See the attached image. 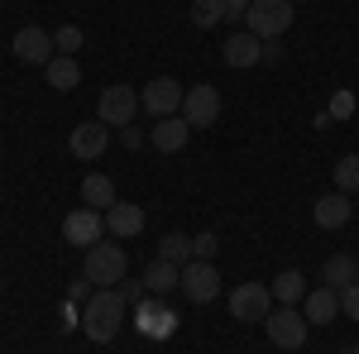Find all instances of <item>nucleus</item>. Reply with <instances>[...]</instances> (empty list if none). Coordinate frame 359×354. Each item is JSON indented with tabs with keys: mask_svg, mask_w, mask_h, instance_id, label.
<instances>
[{
	"mask_svg": "<svg viewBox=\"0 0 359 354\" xmlns=\"http://www.w3.org/2000/svg\"><path fill=\"white\" fill-rule=\"evenodd\" d=\"M177 282H182V268H177L172 259H154V264L144 268V287H149V292H172Z\"/></svg>",
	"mask_w": 359,
	"mask_h": 354,
	"instance_id": "20",
	"label": "nucleus"
},
{
	"mask_svg": "<svg viewBox=\"0 0 359 354\" xmlns=\"http://www.w3.org/2000/svg\"><path fill=\"white\" fill-rule=\"evenodd\" d=\"M106 144H111V125H101V120L77 125V130H72V139H67L72 158H101V154H106Z\"/></svg>",
	"mask_w": 359,
	"mask_h": 354,
	"instance_id": "12",
	"label": "nucleus"
},
{
	"mask_svg": "<svg viewBox=\"0 0 359 354\" xmlns=\"http://www.w3.org/2000/svg\"><path fill=\"white\" fill-rule=\"evenodd\" d=\"M120 144H125V149H139V144H144V135H139L135 125H125V130H120Z\"/></svg>",
	"mask_w": 359,
	"mask_h": 354,
	"instance_id": "32",
	"label": "nucleus"
},
{
	"mask_svg": "<svg viewBox=\"0 0 359 354\" xmlns=\"http://www.w3.org/2000/svg\"><path fill=\"white\" fill-rule=\"evenodd\" d=\"M15 57L20 62H39V67H48L53 62V34L43 25H25L15 34Z\"/></svg>",
	"mask_w": 359,
	"mask_h": 354,
	"instance_id": "11",
	"label": "nucleus"
},
{
	"mask_svg": "<svg viewBox=\"0 0 359 354\" xmlns=\"http://www.w3.org/2000/svg\"><path fill=\"white\" fill-rule=\"evenodd\" d=\"M283 39H264V53H259V62H264V67H283Z\"/></svg>",
	"mask_w": 359,
	"mask_h": 354,
	"instance_id": "29",
	"label": "nucleus"
},
{
	"mask_svg": "<svg viewBox=\"0 0 359 354\" xmlns=\"http://www.w3.org/2000/svg\"><path fill=\"white\" fill-rule=\"evenodd\" d=\"M125 306H130V297L120 292V282H115L111 292H91L86 306H82V330L96 340V345H111L120 321H125Z\"/></svg>",
	"mask_w": 359,
	"mask_h": 354,
	"instance_id": "1",
	"label": "nucleus"
},
{
	"mask_svg": "<svg viewBox=\"0 0 359 354\" xmlns=\"http://www.w3.org/2000/svg\"><path fill=\"white\" fill-rule=\"evenodd\" d=\"M355 354H359V345H355Z\"/></svg>",
	"mask_w": 359,
	"mask_h": 354,
	"instance_id": "34",
	"label": "nucleus"
},
{
	"mask_svg": "<svg viewBox=\"0 0 359 354\" xmlns=\"http://www.w3.org/2000/svg\"><path fill=\"white\" fill-rule=\"evenodd\" d=\"M106 230H111V235H120V240H130V235H139V230H144V211H139L135 201H115L111 216H106Z\"/></svg>",
	"mask_w": 359,
	"mask_h": 354,
	"instance_id": "17",
	"label": "nucleus"
},
{
	"mask_svg": "<svg viewBox=\"0 0 359 354\" xmlns=\"http://www.w3.org/2000/svg\"><path fill=\"white\" fill-rule=\"evenodd\" d=\"M259 53H264V39L249 34V29H235V34L221 43V57L230 62V67H259Z\"/></svg>",
	"mask_w": 359,
	"mask_h": 354,
	"instance_id": "13",
	"label": "nucleus"
},
{
	"mask_svg": "<svg viewBox=\"0 0 359 354\" xmlns=\"http://www.w3.org/2000/svg\"><path fill=\"white\" fill-rule=\"evenodd\" d=\"M177 287H182L196 306H206V301L221 292V273L211 268V259H187V264H182V282H177Z\"/></svg>",
	"mask_w": 359,
	"mask_h": 354,
	"instance_id": "7",
	"label": "nucleus"
},
{
	"mask_svg": "<svg viewBox=\"0 0 359 354\" xmlns=\"http://www.w3.org/2000/svg\"><path fill=\"white\" fill-rule=\"evenodd\" d=\"M350 216H355V201H350L345 191H331V196L316 201V225H321V230H345Z\"/></svg>",
	"mask_w": 359,
	"mask_h": 354,
	"instance_id": "15",
	"label": "nucleus"
},
{
	"mask_svg": "<svg viewBox=\"0 0 359 354\" xmlns=\"http://www.w3.org/2000/svg\"><path fill=\"white\" fill-rule=\"evenodd\" d=\"M53 48H57V53H67V57H72L77 48H82V29H77V25H62V29L53 34Z\"/></svg>",
	"mask_w": 359,
	"mask_h": 354,
	"instance_id": "26",
	"label": "nucleus"
},
{
	"mask_svg": "<svg viewBox=\"0 0 359 354\" xmlns=\"http://www.w3.org/2000/svg\"><path fill=\"white\" fill-rule=\"evenodd\" d=\"M182 101H187V91L172 82V77H154V82L139 91V106L149 110V115H158V120H168V115H182Z\"/></svg>",
	"mask_w": 359,
	"mask_h": 354,
	"instance_id": "5",
	"label": "nucleus"
},
{
	"mask_svg": "<svg viewBox=\"0 0 359 354\" xmlns=\"http://www.w3.org/2000/svg\"><path fill=\"white\" fill-rule=\"evenodd\" d=\"M101 230H106V216H96V206H77V211L62 216V240L77 249L101 245Z\"/></svg>",
	"mask_w": 359,
	"mask_h": 354,
	"instance_id": "8",
	"label": "nucleus"
},
{
	"mask_svg": "<svg viewBox=\"0 0 359 354\" xmlns=\"http://www.w3.org/2000/svg\"><path fill=\"white\" fill-rule=\"evenodd\" d=\"M355 211H359V206H355Z\"/></svg>",
	"mask_w": 359,
	"mask_h": 354,
	"instance_id": "35",
	"label": "nucleus"
},
{
	"mask_svg": "<svg viewBox=\"0 0 359 354\" xmlns=\"http://www.w3.org/2000/svg\"><path fill=\"white\" fill-rule=\"evenodd\" d=\"M355 278H359V259H350V254H331V259L321 264V282L335 287V292H340V287H350Z\"/></svg>",
	"mask_w": 359,
	"mask_h": 354,
	"instance_id": "18",
	"label": "nucleus"
},
{
	"mask_svg": "<svg viewBox=\"0 0 359 354\" xmlns=\"http://www.w3.org/2000/svg\"><path fill=\"white\" fill-rule=\"evenodd\" d=\"M306 297V278L297 268H283L273 278V301H283V306H292V301H302Z\"/></svg>",
	"mask_w": 359,
	"mask_h": 354,
	"instance_id": "22",
	"label": "nucleus"
},
{
	"mask_svg": "<svg viewBox=\"0 0 359 354\" xmlns=\"http://www.w3.org/2000/svg\"><path fill=\"white\" fill-rule=\"evenodd\" d=\"M158 259L187 264V259H192V235H182V230H168V235H163V245H158Z\"/></svg>",
	"mask_w": 359,
	"mask_h": 354,
	"instance_id": "24",
	"label": "nucleus"
},
{
	"mask_svg": "<svg viewBox=\"0 0 359 354\" xmlns=\"http://www.w3.org/2000/svg\"><path fill=\"white\" fill-rule=\"evenodd\" d=\"M269 311H273V287H264V282H240L230 292V316L235 321H264Z\"/></svg>",
	"mask_w": 359,
	"mask_h": 354,
	"instance_id": "6",
	"label": "nucleus"
},
{
	"mask_svg": "<svg viewBox=\"0 0 359 354\" xmlns=\"http://www.w3.org/2000/svg\"><path fill=\"white\" fill-rule=\"evenodd\" d=\"M82 201L96 206V211H111L120 196H115V182L106 177V172H91V177H82Z\"/></svg>",
	"mask_w": 359,
	"mask_h": 354,
	"instance_id": "19",
	"label": "nucleus"
},
{
	"mask_svg": "<svg viewBox=\"0 0 359 354\" xmlns=\"http://www.w3.org/2000/svg\"><path fill=\"white\" fill-rule=\"evenodd\" d=\"M335 191H345V196H355L359 191V154H345L340 163H335Z\"/></svg>",
	"mask_w": 359,
	"mask_h": 354,
	"instance_id": "23",
	"label": "nucleus"
},
{
	"mask_svg": "<svg viewBox=\"0 0 359 354\" xmlns=\"http://www.w3.org/2000/svg\"><path fill=\"white\" fill-rule=\"evenodd\" d=\"M254 0H225V20H245Z\"/></svg>",
	"mask_w": 359,
	"mask_h": 354,
	"instance_id": "31",
	"label": "nucleus"
},
{
	"mask_svg": "<svg viewBox=\"0 0 359 354\" xmlns=\"http://www.w3.org/2000/svg\"><path fill=\"white\" fill-rule=\"evenodd\" d=\"M187 135H192V125L182 120V115H168V120H158V130H154V149L158 154H177V149H187Z\"/></svg>",
	"mask_w": 359,
	"mask_h": 354,
	"instance_id": "16",
	"label": "nucleus"
},
{
	"mask_svg": "<svg viewBox=\"0 0 359 354\" xmlns=\"http://www.w3.org/2000/svg\"><path fill=\"white\" fill-rule=\"evenodd\" d=\"M192 254H196V259H211V254H216V230H201V235H192Z\"/></svg>",
	"mask_w": 359,
	"mask_h": 354,
	"instance_id": "30",
	"label": "nucleus"
},
{
	"mask_svg": "<svg viewBox=\"0 0 359 354\" xmlns=\"http://www.w3.org/2000/svg\"><path fill=\"white\" fill-rule=\"evenodd\" d=\"M292 25V0H254L245 15V29L259 39H283Z\"/></svg>",
	"mask_w": 359,
	"mask_h": 354,
	"instance_id": "3",
	"label": "nucleus"
},
{
	"mask_svg": "<svg viewBox=\"0 0 359 354\" xmlns=\"http://www.w3.org/2000/svg\"><path fill=\"white\" fill-rule=\"evenodd\" d=\"M292 5H302V0H292Z\"/></svg>",
	"mask_w": 359,
	"mask_h": 354,
	"instance_id": "33",
	"label": "nucleus"
},
{
	"mask_svg": "<svg viewBox=\"0 0 359 354\" xmlns=\"http://www.w3.org/2000/svg\"><path fill=\"white\" fill-rule=\"evenodd\" d=\"M335 311H340V292L335 287H316V292H306L302 297V316H306V326H331L335 321Z\"/></svg>",
	"mask_w": 359,
	"mask_h": 354,
	"instance_id": "14",
	"label": "nucleus"
},
{
	"mask_svg": "<svg viewBox=\"0 0 359 354\" xmlns=\"http://www.w3.org/2000/svg\"><path fill=\"white\" fill-rule=\"evenodd\" d=\"M135 110H139V91L135 86H106L101 101H96V120L101 125H135Z\"/></svg>",
	"mask_w": 359,
	"mask_h": 354,
	"instance_id": "4",
	"label": "nucleus"
},
{
	"mask_svg": "<svg viewBox=\"0 0 359 354\" xmlns=\"http://www.w3.org/2000/svg\"><path fill=\"white\" fill-rule=\"evenodd\" d=\"M340 311H345L350 321H359V278L350 282V287H340Z\"/></svg>",
	"mask_w": 359,
	"mask_h": 354,
	"instance_id": "28",
	"label": "nucleus"
},
{
	"mask_svg": "<svg viewBox=\"0 0 359 354\" xmlns=\"http://www.w3.org/2000/svg\"><path fill=\"white\" fill-rule=\"evenodd\" d=\"M264 330H269V340H273L278 350H302L306 345V316H297L292 306L269 311V316H264Z\"/></svg>",
	"mask_w": 359,
	"mask_h": 354,
	"instance_id": "9",
	"label": "nucleus"
},
{
	"mask_svg": "<svg viewBox=\"0 0 359 354\" xmlns=\"http://www.w3.org/2000/svg\"><path fill=\"white\" fill-rule=\"evenodd\" d=\"M86 282H96V287H115L120 278H125V249L115 245V240H101V245L86 249Z\"/></svg>",
	"mask_w": 359,
	"mask_h": 354,
	"instance_id": "2",
	"label": "nucleus"
},
{
	"mask_svg": "<svg viewBox=\"0 0 359 354\" xmlns=\"http://www.w3.org/2000/svg\"><path fill=\"white\" fill-rule=\"evenodd\" d=\"M326 115H331V120H350V115H355V91L340 86V91L331 96V110H326Z\"/></svg>",
	"mask_w": 359,
	"mask_h": 354,
	"instance_id": "27",
	"label": "nucleus"
},
{
	"mask_svg": "<svg viewBox=\"0 0 359 354\" xmlns=\"http://www.w3.org/2000/svg\"><path fill=\"white\" fill-rule=\"evenodd\" d=\"M43 77H48V86H53V91H72V86L82 82V67H77L67 53H57L53 62L43 67Z\"/></svg>",
	"mask_w": 359,
	"mask_h": 354,
	"instance_id": "21",
	"label": "nucleus"
},
{
	"mask_svg": "<svg viewBox=\"0 0 359 354\" xmlns=\"http://www.w3.org/2000/svg\"><path fill=\"white\" fill-rule=\"evenodd\" d=\"M225 20V0H192V25L196 29H211Z\"/></svg>",
	"mask_w": 359,
	"mask_h": 354,
	"instance_id": "25",
	"label": "nucleus"
},
{
	"mask_svg": "<svg viewBox=\"0 0 359 354\" xmlns=\"http://www.w3.org/2000/svg\"><path fill=\"white\" fill-rule=\"evenodd\" d=\"M216 115H221V91L211 82L192 86L187 101H182V120H187L192 130H206V125H216Z\"/></svg>",
	"mask_w": 359,
	"mask_h": 354,
	"instance_id": "10",
	"label": "nucleus"
}]
</instances>
